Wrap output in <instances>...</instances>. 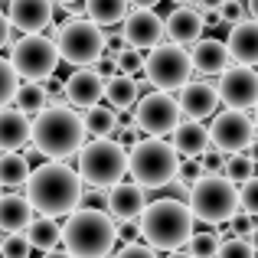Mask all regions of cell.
<instances>
[{
  "label": "cell",
  "instance_id": "6da1fadb",
  "mask_svg": "<svg viewBox=\"0 0 258 258\" xmlns=\"http://www.w3.org/2000/svg\"><path fill=\"white\" fill-rule=\"evenodd\" d=\"M79 196H82V176L62 160H49V164L36 167L26 180V200H30L33 213L52 216V219L79 209Z\"/></svg>",
  "mask_w": 258,
  "mask_h": 258
},
{
  "label": "cell",
  "instance_id": "7a4b0ae2",
  "mask_svg": "<svg viewBox=\"0 0 258 258\" xmlns=\"http://www.w3.org/2000/svg\"><path fill=\"white\" fill-rule=\"evenodd\" d=\"M193 213H189V203L180 196H167V200H154L144 206L138 219V229L144 235V242L157 252H173L183 248L193 235Z\"/></svg>",
  "mask_w": 258,
  "mask_h": 258
},
{
  "label": "cell",
  "instance_id": "3957f363",
  "mask_svg": "<svg viewBox=\"0 0 258 258\" xmlns=\"http://www.w3.org/2000/svg\"><path fill=\"white\" fill-rule=\"evenodd\" d=\"M85 134L88 131L82 124V114H76L66 105H46L30 124L33 147L49 160H62L79 154V147L85 144Z\"/></svg>",
  "mask_w": 258,
  "mask_h": 258
},
{
  "label": "cell",
  "instance_id": "277c9868",
  "mask_svg": "<svg viewBox=\"0 0 258 258\" xmlns=\"http://www.w3.org/2000/svg\"><path fill=\"white\" fill-rule=\"evenodd\" d=\"M118 242V226L105 209H72L62 226V245L72 258H105Z\"/></svg>",
  "mask_w": 258,
  "mask_h": 258
},
{
  "label": "cell",
  "instance_id": "5b68a950",
  "mask_svg": "<svg viewBox=\"0 0 258 258\" xmlns=\"http://www.w3.org/2000/svg\"><path fill=\"white\" fill-rule=\"evenodd\" d=\"M180 170V154L164 138H147L127 147V173L141 183L144 189L170 186Z\"/></svg>",
  "mask_w": 258,
  "mask_h": 258
},
{
  "label": "cell",
  "instance_id": "8992f818",
  "mask_svg": "<svg viewBox=\"0 0 258 258\" xmlns=\"http://www.w3.org/2000/svg\"><path fill=\"white\" fill-rule=\"evenodd\" d=\"M186 203L193 219L206 222V226H219L239 213V186L222 173H203L196 183H189Z\"/></svg>",
  "mask_w": 258,
  "mask_h": 258
},
{
  "label": "cell",
  "instance_id": "52a82bcc",
  "mask_svg": "<svg viewBox=\"0 0 258 258\" xmlns=\"http://www.w3.org/2000/svg\"><path fill=\"white\" fill-rule=\"evenodd\" d=\"M79 176L92 186H111L127 173V147L111 138H95L79 147Z\"/></svg>",
  "mask_w": 258,
  "mask_h": 258
},
{
  "label": "cell",
  "instance_id": "ba28073f",
  "mask_svg": "<svg viewBox=\"0 0 258 258\" xmlns=\"http://www.w3.org/2000/svg\"><path fill=\"white\" fill-rule=\"evenodd\" d=\"M56 49L59 59L76 69L82 66H95L101 56H105V33H101L98 23H92L88 17H72L59 26L56 36Z\"/></svg>",
  "mask_w": 258,
  "mask_h": 258
},
{
  "label": "cell",
  "instance_id": "9c48e42d",
  "mask_svg": "<svg viewBox=\"0 0 258 258\" xmlns=\"http://www.w3.org/2000/svg\"><path fill=\"white\" fill-rule=\"evenodd\" d=\"M189 72H193V62H189V52L176 43H160L147 52L144 59V76L147 82L160 92H176L189 82Z\"/></svg>",
  "mask_w": 258,
  "mask_h": 258
},
{
  "label": "cell",
  "instance_id": "30bf717a",
  "mask_svg": "<svg viewBox=\"0 0 258 258\" xmlns=\"http://www.w3.org/2000/svg\"><path fill=\"white\" fill-rule=\"evenodd\" d=\"M10 66L17 69L20 79H26V82H43L46 76L56 72L59 49H56L52 39L39 36V33H23V39L10 49Z\"/></svg>",
  "mask_w": 258,
  "mask_h": 258
},
{
  "label": "cell",
  "instance_id": "8fae6325",
  "mask_svg": "<svg viewBox=\"0 0 258 258\" xmlns=\"http://www.w3.org/2000/svg\"><path fill=\"white\" fill-rule=\"evenodd\" d=\"M180 101L173 98L170 92H154L141 95L138 105H134V124L141 127L151 138H164V134H173V127L180 124Z\"/></svg>",
  "mask_w": 258,
  "mask_h": 258
},
{
  "label": "cell",
  "instance_id": "7c38bea8",
  "mask_svg": "<svg viewBox=\"0 0 258 258\" xmlns=\"http://www.w3.org/2000/svg\"><path fill=\"white\" fill-rule=\"evenodd\" d=\"M255 141V121L248 118L242 108H226V111L213 114L209 124V144L222 154H239L248 151V144Z\"/></svg>",
  "mask_w": 258,
  "mask_h": 258
},
{
  "label": "cell",
  "instance_id": "4fadbf2b",
  "mask_svg": "<svg viewBox=\"0 0 258 258\" xmlns=\"http://www.w3.org/2000/svg\"><path fill=\"white\" fill-rule=\"evenodd\" d=\"M219 101L226 108H255L258 105V72L252 66H232L219 76Z\"/></svg>",
  "mask_w": 258,
  "mask_h": 258
},
{
  "label": "cell",
  "instance_id": "5bb4252c",
  "mask_svg": "<svg viewBox=\"0 0 258 258\" xmlns=\"http://www.w3.org/2000/svg\"><path fill=\"white\" fill-rule=\"evenodd\" d=\"M121 33H124V43L134 46V49H154L164 39V20L157 17L154 10H141L134 7L124 20H121Z\"/></svg>",
  "mask_w": 258,
  "mask_h": 258
},
{
  "label": "cell",
  "instance_id": "9a60e30c",
  "mask_svg": "<svg viewBox=\"0 0 258 258\" xmlns=\"http://www.w3.org/2000/svg\"><path fill=\"white\" fill-rule=\"evenodd\" d=\"M147 206V193L144 186H141L138 180L127 183V180H118L108 186V213H111V219L118 222H138L141 213H144Z\"/></svg>",
  "mask_w": 258,
  "mask_h": 258
},
{
  "label": "cell",
  "instance_id": "2e32d148",
  "mask_svg": "<svg viewBox=\"0 0 258 258\" xmlns=\"http://www.w3.org/2000/svg\"><path fill=\"white\" fill-rule=\"evenodd\" d=\"M101 98H105V76H98L92 66H82L66 79V101L72 108H88Z\"/></svg>",
  "mask_w": 258,
  "mask_h": 258
},
{
  "label": "cell",
  "instance_id": "e0dca14e",
  "mask_svg": "<svg viewBox=\"0 0 258 258\" xmlns=\"http://www.w3.org/2000/svg\"><path fill=\"white\" fill-rule=\"evenodd\" d=\"M180 111L186 114L189 121H203V118H213L216 108H219V92L216 85L209 82H186L180 88Z\"/></svg>",
  "mask_w": 258,
  "mask_h": 258
},
{
  "label": "cell",
  "instance_id": "ac0fdd59",
  "mask_svg": "<svg viewBox=\"0 0 258 258\" xmlns=\"http://www.w3.org/2000/svg\"><path fill=\"white\" fill-rule=\"evenodd\" d=\"M226 49H229V59H235V66H258V20H239L232 23L229 30V39H226Z\"/></svg>",
  "mask_w": 258,
  "mask_h": 258
},
{
  "label": "cell",
  "instance_id": "d6986e66",
  "mask_svg": "<svg viewBox=\"0 0 258 258\" xmlns=\"http://www.w3.org/2000/svg\"><path fill=\"white\" fill-rule=\"evenodd\" d=\"M7 17L20 33H43L52 20V0H10Z\"/></svg>",
  "mask_w": 258,
  "mask_h": 258
},
{
  "label": "cell",
  "instance_id": "ffe728a7",
  "mask_svg": "<svg viewBox=\"0 0 258 258\" xmlns=\"http://www.w3.org/2000/svg\"><path fill=\"white\" fill-rule=\"evenodd\" d=\"M203 30H206V26H203V13L193 10L189 4L176 7L170 17L164 20V33L170 36V43H176V46H193L196 39L203 36Z\"/></svg>",
  "mask_w": 258,
  "mask_h": 258
},
{
  "label": "cell",
  "instance_id": "44dd1931",
  "mask_svg": "<svg viewBox=\"0 0 258 258\" xmlns=\"http://www.w3.org/2000/svg\"><path fill=\"white\" fill-rule=\"evenodd\" d=\"M193 69H200L203 76H222L229 69V49L219 39H196L193 52H189Z\"/></svg>",
  "mask_w": 258,
  "mask_h": 258
},
{
  "label": "cell",
  "instance_id": "7402d4cb",
  "mask_svg": "<svg viewBox=\"0 0 258 258\" xmlns=\"http://www.w3.org/2000/svg\"><path fill=\"white\" fill-rule=\"evenodd\" d=\"M30 141V118L20 108H0V151H20Z\"/></svg>",
  "mask_w": 258,
  "mask_h": 258
},
{
  "label": "cell",
  "instance_id": "603a6c76",
  "mask_svg": "<svg viewBox=\"0 0 258 258\" xmlns=\"http://www.w3.org/2000/svg\"><path fill=\"white\" fill-rule=\"evenodd\" d=\"M209 147V127H203V121H180L173 127V151L180 157H200Z\"/></svg>",
  "mask_w": 258,
  "mask_h": 258
},
{
  "label": "cell",
  "instance_id": "cb8c5ba5",
  "mask_svg": "<svg viewBox=\"0 0 258 258\" xmlns=\"http://www.w3.org/2000/svg\"><path fill=\"white\" fill-rule=\"evenodd\" d=\"M33 219V206L20 193H4L0 196V232H23Z\"/></svg>",
  "mask_w": 258,
  "mask_h": 258
},
{
  "label": "cell",
  "instance_id": "d4e9b609",
  "mask_svg": "<svg viewBox=\"0 0 258 258\" xmlns=\"http://www.w3.org/2000/svg\"><path fill=\"white\" fill-rule=\"evenodd\" d=\"M105 98H108V105H111L114 111H127V108H134L138 98H141L138 79L124 76V72H114V76L105 82Z\"/></svg>",
  "mask_w": 258,
  "mask_h": 258
},
{
  "label": "cell",
  "instance_id": "484cf974",
  "mask_svg": "<svg viewBox=\"0 0 258 258\" xmlns=\"http://www.w3.org/2000/svg\"><path fill=\"white\" fill-rule=\"evenodd\" d=\"M26 239H30L33 248H39V252H52V248L62 242V226H59L52 216H39V219H30V226H26Z\"/></svg>",
  "mask_w": 258,
  "mask_h": 258
},
{
  "label": "cell",
  "instance_id": "4316f807",
  "mask_svg": "<svg viewBox=\"0 0 258 258\" xmlns=\"http://www.w3.org/2000/svg\"><path fill=\"white\" fill-rule=\"evenodd\" d=\"M82 124L88 134H95V138H111L114 131H118V114H114L111 105H88L82 108Z\"/></svg>",
  "mask_w": 258,
  "mask_h": 258
},
{
  "label": "cell",
  "instance_id": "83f0119b",
  "mask_svg": "<svg viewBox=\"0 0 258 258\" xmlns=\"http://www.w3.org/2000/svg\"><path fill=\"white\" fill-rule=\"evenodd\" d=\"M127 7H131V0H85L88 20L98 23L101 30H105V26H118L121 20L127 17Z\"/></svg>",
  "mask_w": 258,
  "mask_h": 258
},
{
  "label": "cell",
  "instance_id": "f1b7e54d",
  "mask_svg": "<svg viewBox=\"0 0 258 258\" xmlns=\"http://www.w3.org/2000/svg\"><path fill=\"white\" fill-rule=\"evenodd\" d=\"M30 180V164H26L23 154L4 151L0 154V183L4 186H23Z\"/></svg>",
  "mask_w": 258,
  "mask_h": 258
},
{
  "label": "cell",
  "instance_id": "f546056e",
  "mask_svg": "<svg viewBox=\"0 0 258 258\" xmlns=\"http://www.w3.org/2000/svg\"><path fill=\"white\" fill-rule=\"evenodd\" d=\"M13 101L20 105V111H26V114H39L46 105H49V95H46L43 82H26V85H20V88H17Z\"/></svg>",
  "mask_w": 258,
  "mask_h": 258
},
{
  "label": "cell",
  "instance_id": "4dcf8cb0",
  "mask_svg": "<svg viewBox=\"0 0 258 258\" xmlns=\"http://www.w3.org/2000/svg\"><path fill=\"white\" fill-rule=\"evenodd\" d=\"M222 176H229V180L239 186V183H245L248 176H255V160L248 157V154H229L226 157V167H222Z\"/></svg>",
  "mask_w": 258,
  "mask_h": 258
},
{
  "label": "cell",
  "instance_id": "1f68e13d",
  "mask_svg": "<svg viewBox=\"0 0 258 258\" xmlns=\"http://www.w3.org/2000/svg\"><path fill=\"white\" fill-rule=\"evenodd\" d=\"M219 235L216 232H193L189 235V255L193 258H216V252H219Z\"/></svg>",
  "mask_w": 258,
  "mask_h": 258
},
{
  "label": "cell",
  "instance_id": "d6a6232c",
  "mask_svg": "<svg viewBox=\"0 0 258 258\" xmlns=\"http://www.w3.org/2000/svg\"><path fill=\"white\" fill-rule=\"evenodd\" d=\"M17 88H20V76H17V69L10 66V59H0V108H7V105L13 101Z\"/></svg>",
  "mask_w": 258,
  "mask_h": 258
},
{
  "label": "cell",
  "instance_id": "836d02e7",
  "mask_svg": "<svg viewBox=\"0 0 258 258\" xmlns=\"http://www.w3.org/2000/svg\"><path fill=\"white\" fill-rule=\"evenodd\" d=\"M258 252L252 248V242L242 239V235H232V239L219 242V252H216V258H255Z\"/></svg>",
  "mask_w": 258,
  "mask_h": 258
},
{
  "label": "cell",
  "instance_id": "e575fe53",
  "mask_svg": "<svg viewBox=\"0 0 258 258\" xmlns=\"http://www.w3.org/2000/svg\"><path fill=\"white\" fill-rule=\"evenodd\" d=\"M118 72H124V76H144V56H141V49H134V46H124V49L118 52Z\"/></svg>",
  "mask_w": 258,
  "mask_h": 258
},
{
  "label": "cell",
  "instance_id": "d590c367",
  "mask_svg": "<svg viewBox=\"0 0 258 258\" xmlns=\"http://www.w3.org/2000/svg\"><path fill=\"white\" fill-rule=\"evenodd\" d=\"M30 239L23 232H7V239L0 242V255L4 258H30Z\"/></svg>",
  "mask_w": 258,
  "mask_h": 258
},
{
  "label": "cell",
  "instance_id": "8d00e7d4",
  "mask_svg": "<svg viewBox=\"0 0 258 258\" xmlns=\"http://www.w3.org/2000/svg\"><path fill=\"white\" fill-rule=\"evenodd\" d=\"M239 209L258 216V173L248 176L245 183H239Z\"/></svg>",
  "mask_w": 258,
  "mask_h": 258
},
{
  "label": "cell",
  "instance_id": "74e56055",
  "mask_svg": "<svg viewBox=\"0 0 258 258\" xmlns=\"http://www.w3.org/2000/svg\"><path fill=\"white\" fill-rule=\"evenodd\" d=\"M79 209H105V213H108V189L105 186L82 189V196H79Z\"/></svg>",
  "mask_w": 258,
  "mask_h": 258
},
{
  "label": "cell",
  "instance_id": "f35d334b",
  "mask_svg": "<svg viewBox=\"0 0 258 258\" xmlns=\"http://www.w3.org/2000/svg\"><path fill=\"white\" fill-rule=\"evenodd\" d=\"M203 173H206V170H203V160L200 157H183L180 160V170H176V180H180V183H196Z\"/></svg>",
  "mask_w": 258,
  "mask_h": 258
},
{
  "label": "cell",
  "instance_id": "ab89813d",
  "mask_svg": "<svg viewBox=\"0 0 258 258\" xmlns=\"http://www.w3.org/2000/svg\"><path fill=\"white\" fill-rule=\"evenodd\" d=\"M219 17H222V23H239V20H245V4L242 0H222Z\"/></svg>",
  "mask_w": 258,
  "mask_h": 258
},
{
  "label": "cell",
  "instance_id": "60d3db41",
  "mask_svg": "<svg viewBox=\"0 0 258 258\" xmlns=\"http://www.w3.org/2000/svg\"><path fill=\"white\" fill-rule=\"evenodd\" d=\"M200 160H203V170L206 173H222V167H226V154L222 151H209V147L200 154Z\"/></svg>",
  "mask_w": 258,
  "mask_h": 258
},
{
  "label": "cell",
  "instance_id": "b9f144b4",
  "mask_svg": "<svg viewBox=\"0 0 258 258\" xmlns=\"http://www.w3.org/2000/svg\"><path fill=\"white\" fill-rule=\"evenodd\" d=\"M229 222H232V232H235V235H242V239H248V232L255 229V216H252V213H245V209H242V213H235Z\"/></svg>",
  "mask_w": 258,
  "mask_h": 258
},
{
  "label": "cell",
  "instance_id": "7bdbcfd3",
  "mask_svg": "<svg viewBox=\"0 0 258 258\" xmlns=\"http://www.w3.org/2000/svg\"><path fill=\"white\" fill-rule=\"evenodd\" d=\"M114 258H157V248L151 245H138V242H127L124 248H121Z\"/></svg>",
  "mask_w": 258,
  "mask_h": 258
},
{
  "label": "cell",
  "instance_id": "ee69618b",
  "mask_svg": "<svg viewBox=\"0 0 258 258\" xmlns=\"http://www.w3.org/2000/svg\"><path fill=\"white\" fill-rule=\"evenodd\" d=\"M124 33H108V36H105V52H108V56H111V59H118V52L121 49H124Z\"/></svg>",
  "mask_w": 258,
  "mask_h": 258
},
{
  "label": "cell",
  "instance_id": "f6af8a7d",
  "mask_svg": "<svg viewBox=\"0 0 258 258\" xmlns=\"http://www.w3.org/2000/svg\"><path fill=\"white\" fill-rule=\"evenodd\" d=\"M138 235H141L138 222H121V229H118V239H124V242H134Z\"/></svg>",
  "mask_w": 258,
  "mask_h": 258
},
{
  "label": "cell",
  "instance_id": "bcb514c9",
  "mask_svg": "<svg viewBox=\"0 0 258 258\" xmlns=\"http://www.w3.org/2000/svg\"><path fill=\"white\" fill-rule=\"evenodd\" d=\"M10 17H4V13H0V46H7V39H10Z\"/></svg>",
  "mask_w": 258,
  "mask_h": 258
},
{
  "label": "cell",
  "instance_id": "7dc6e473",
  "mask_svg": "<svg viewBox=\"0 0 258 258\" xmlns=\"http://www.w3.org/2000/svg\"><path fill=\"white\" fill-rule=\"evenodd\" d=\"M196 4H200V13H203V10H219L222 0H196Z\"/></svg>",
  "mask_w": 258,
  "mask_h": 258
},
{
  "label": "cell",
  "instance_id": "c3c4849f",
  "mask_svg": "<svg viewBox=\"0 0 258 258\" xmlns=\"http://www.w3.org/2000/svg\"><path fill=\"white\" fill-rule=\"evenodd\" d=\"M131 4H134V7H141V10H154L160 0H131Z\"/></svg>",
  "mask_w": 258,
  "mask_h": 258
},
{
  "label": "cell",
  "instance_id": "681fc988",
  "mask_svg": "<svg viewBox=\"0 0 258 258\" xmlns=\"http://www.w3.org/2000/svg\"><path fill=\"white\" fill-rule=\"evenodd\" d=\"M245 13L252 20H258V0H245Z\"/></svg>",
  "mask_w": 258,
  "mask_h": 258
},
{
  "label": "cell",
  "instance_id": "f907efd6",
  "mask_svg": "<svg viewBox=\"0 0 258 258\" xmlns=\"http://www.w3.org/2000/svg\"><path fill=\"white\" fill-rule=\"evenodd\" d=\"M248 157H252V160H255V164H258V138L252 141V144H248Z\"/></svg>",
  "mask_w": 258,
  "mask_h": 258
},
{
  "label": "cell",
  "instance_id": "816d5d0a",
  "mask_svg": "<svg viewBox=\"0 0 258 258\" xmlns=\"http://www.w3.org/2000/svg\"><path fill=\"white\" fill-rule=\"evenodd\" d=\"M248 242H252V248H255V252H258V226L252 229V232H248Z\"/></svg>",
  "mask_w": 258,
  "mask_h": 258
},
{
  "label": "cell",
  "instance_id": "f5cc1de1",
  "mask_svg": "<svg viewBox=\"0 0 258 258\" xmlns=\"http://www.w3.org/2000/svg\"><path fill=\"white\" fill-rule=\"evenodd\" d=\"M43 258H72V255L69 252H56V248H52V252H46Z\"/></svg>",
  "mask_w": 258,
  "mask_h": 258
},
{
  "label": "cell",
  "instance_id": "db71d44e",
  "mask_svg": "<svg viewBox=\"0 0 258 258\" xmlns=\"http://www.w3.org/2000/svg\"><path fill=\"white\" fill-rule=\"evenodd\" d=\"M167 258H193V255H189V252H180V248H173V252L167 255Z\"/></svg>",
  "mask_w": 258,
  "mask_h": 258
},
{
  "label": "cell",
  "instance_id": "11a10c76",
  "mask_svg": "<svg viewBox=\"0 0 258 258\" xmlns=\"http://www.w3.org/2000/svg\"><path fill=\"white\" fill-rule=\"evenodd\" d=\"M252 121H255V134H258V105H255V118Z\"/></svg>",
  "mask_w": 258,
  "mask_h": 258
},
{
  "label": "cell",
  "instance_id": "9f6ffc18",
  "mask_svg": "<svg viewBox=\"0 0 258 258\" xmlns=\"http://www.w3.org/2000/svg\"><path fill=\"white\" fill-rule=\"evenodd\" d=\"M173 4H180V7H183V4H196V0H173Z\"/></svg>",
  "mask_w": 258,
  "mask_h": 258
},
{
  "label": "cell",
  "instance_id": "6f0895ef",
  "mask_svg": "<svg viewBox=\"0 0 258 258\" xmlns=\"http://www.w3.org/2000/svg\"><path fill=\"white\" fill-rule=\"evenodd\" d=\"M56 4H79V0H56Z\"/></svg>",
  "mask_w": 258,
  "mask_h": 258
},
{
  "label": "cell",
  "instance_id": "680465c9",
  "mask_svg": "<svg viewBox=\"0 0 258 258\" xmlns=\"http://www.w3.org/2000/svg\"><path fill=\"white\" fill-rule=\"evenodd\" d=\"M0 196H4V183H0Z\"/></svg>",
  "mask_w": 258,
  "mask_h": 258
}]
</instances>
